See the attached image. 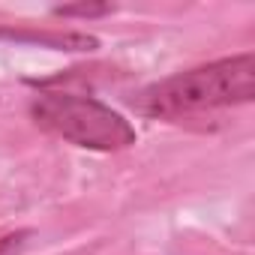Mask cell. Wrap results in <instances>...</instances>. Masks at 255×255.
Wrapping results in <instances>:
<instances>
[{
  "label": "cell",
  "mask_w": 255,
  "mask_h": 255,
  "mask_svg": "<svg viewBox=\"0 0 255 255\" xmlns=\"http://www.w3.org/2000/svg\"><path fill=\"white\" fill-rule=\"evenodd\" d=\"M252 96H255V54L243 51L144 87L135 96V108L147 117H183L195 111L252 102Z\"/></svg>",
  "instance_id": "obj_1"
},
{
  "label": "cell",
  "mask_w": 255,
  "mask_h": 255,
  "mask_svg": "<svg viewBox=\"0 0 255 255\" xmlns=\"http://www.w3.org/2000/svg\"><path fill=\"white\" fill-rule=\"evenodd\" d=\"M30 117L51 135L87 150H123L135 144L132 123L93 96L42 90L30 102Z\"/></svg>",
  "instance_id": "obj_2"
},
{
  "label": "cell",
  "mask_w": 255,
  "mask_h": 255,
  "mask_svg": "<svg viewBox=\"0 0 255 255\" xmlns=\"http://www.w3.org/2000/svg\"><path fill=\"white\" fill-rule=\"evenodd\" d=\"M0 39H12V42H30L54 51H93L99 48L96 36L87 33H60V30H27V27H0Z\"/></svg>",
  "instance_id": "obj_3"
},
{
  "label": "cell",
  "mask_w": 255,
  "mask_h": 255,
  "mask_svg": "<svg viewBox=\"0 0 255 255\" xmlns=\"http://www.w3.org/2000/svg\"><path fill=\"white\" fill-rule=\"evenodd\" d=\"M114 6L111 3H69V6H54V15H78V18H99V15H108Z\"/></svg>",
  "instance_id": "obj_4"
},
{
  "label": "cell",
  "mask_w": 255,
  "mask_h": 255,
  "mask_svg": "<svg viewBox=\"0 0 255 255\" xmlns=\"http://www.w3.org/2000/svg\"><path fill=\"white\" fill-rule=\"evenodd\" d=\"M30 237V231H15V234H6V237H0V255H15L24 240Z\"/></svg>",
  "instance_id": "obj_5"
}]
</instances>
